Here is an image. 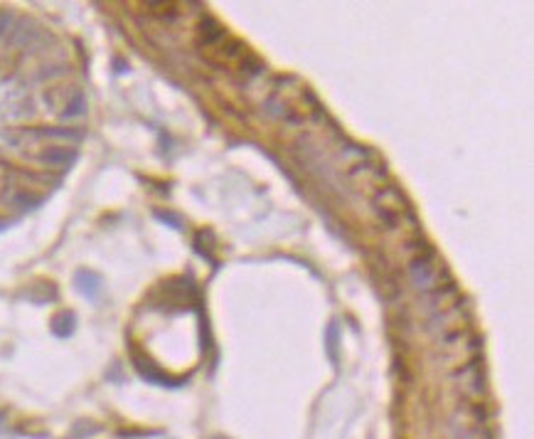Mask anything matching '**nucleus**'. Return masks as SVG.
<instances>
[{
	"instance_id": "nucleus-1",
	"label": "nucleus",
	"mask_w": 534,
	"mask_h": 439,
	"mask_svg": "<svg viewBox=\"0 0 534 439\" xmlns=\"http://www.w3.org/2000/svg\"><path fill=\"white\" fill-rule=\"evenodd\" d=\"M409 277H411L416 289L431 294V291H436L438 286H443L446 267H440L438 261H436V252H429V255L409 259Z\"/></svg>"
},
{
	"instance_id": "nucleus-2",
	"label": "nucleus",
	"mask_w": 534,
	"mask_h": 439,
	"mask_svg": "<svg viewBox=\"0 0 534 439\" xmlns=\"http://www.w3.org/2000/svg\"><path fill=\"white\" fill-rule=\"evenodd\" d=\"M375 210L382 223H386V227L394 230L399 227L404 212H407V200H404V195L399 193L397 188H389V185H386V188H382L380 195H377Z\"/></svg>"
},
{
	"instance_id": "nucleus-3",
	"label": "nucleus",
	"mask_w": 534,
	"mask_h": 439,
	"mask_svg": "<svg viewBox=\"0 0 534 439\" xmlns=\"http://www.w3.org/2000/svg\"><path fill=\"white\" fill-rule=\"evenodd\" d=\"M42 163H50V166H64V163H72L74 161V153L66 148H50L44 150L42 156H39Z\"/></svg>"
}]
</instances>
